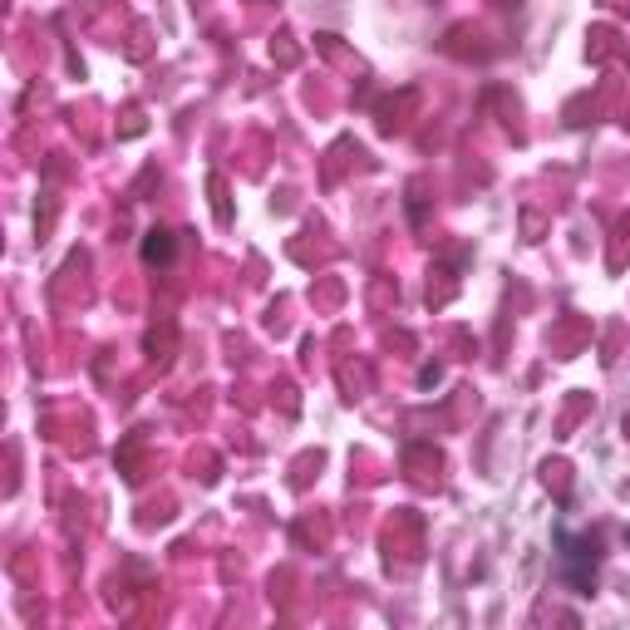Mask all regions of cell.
Masks as SVG:
<instances>
[{"label": "cell", "instance_id": "cell-2", "mask_svg": "<svg viewBox=\"0 0 630 630\" xmlns=\"http://www.w3.org/2000/svg\"><path fill=\"white\" fill-rule=\"evenodd\" d=\"M167 256H173V237H167V232H148V241H143V261L153 266V261H167Z\"/></svg>", "mask_w": 630, "mask_h": 630}, {"label": "cell", "instance_id": "cell-1", "mask_svg": "<svg viewBox=\"0 0 630 630\" xmlns=\"http://www.w3.org/2000/svg\"><path fill=\"white\" fill-rule=\"evenodd\" d=\"M562 547H566V572H572V581H576V586H581V591H586V586H591V576L581 572V562H586V556H591V542H576L572 532H562Z\"/></svg>", "mask_w": 630, "mask_h": 630}]
</instances>
